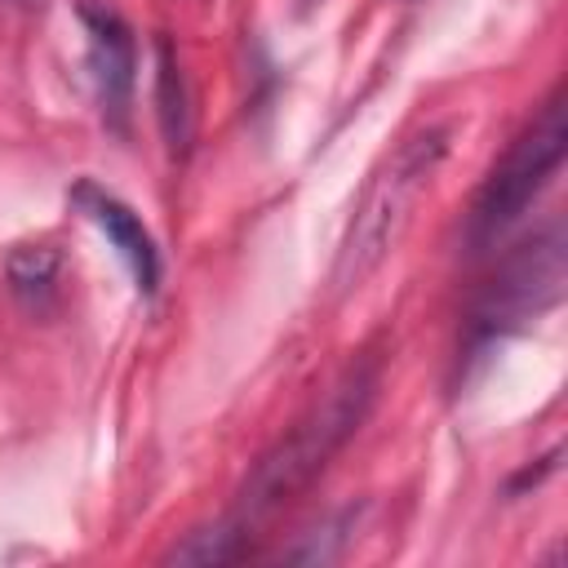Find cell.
Masks as SVG:
<instances>
[{"label": "cell", "instance_id": "6da1fadb", "mask_svg": "<svg viewBox=\"0 0 568 568\" xmlns=\"http://www.w3.org/2000/svg\"><path fill=\"white\" fill-rule=\"evenodd\" d=\"M373 390H377V373L368 364H351L337 377V386L257 462V470L248 475V488L240 497L235 519L244 528H253L257 519H266L284 501H293L328 466V457L351 439V430L364 422Z\"/></svg>", "mask_w": 568, "mask_h": 568}, {"label": "cell", "instance_id": "7a4b0ae2", "mask_svg": "<svg viewBox=\"0 0 568 568\" xmlns=\"http://www.w3.org/2000/svg\"><path fill=\"white\" fill-rule=\"evenodd\" d=\"M448 124H430L422 133H413L408 142H399V151L377 169V178L368 182L364 200L355 204V217L346 226L337 266H333V284L337 288H359L382 262L386 253L399 244V235L408 231L422 195L430 191L444 155H448Z\"/></svg>", "mask_w": 568, "mask_h": 568}, {"label": "cell", "instance_id": "3957f363", "mask_svg": "<svg viewBox=\"0 0 568 568\" xmlns=\"http://www.w3.org/2000/svg\"><path fill=\"white\" fill-rule=\"evenodd\" d=\"M564 142H568V115H564V93H550V102L532 115V124L506 146V155L493 164L475 195V235L497 240L510 222L528 213V204L546 191V182L564 164Z\"/></svg>", "mask_w": 568, "mask_h": 568}, {"label": "cell", "instance_id": "277c9868", "mask_svg": "<svg viewBox=\"0 0 568 568\" xmlns=\"http://www.w3.org/2000/svg\"><path fill=\"white\" fill-rule=\"evenodd\" d=\"M75 13H80V27H84V67H89V84H93L98 111L111 124H124L129 102H133V84H138L133 31L102 0H80Z\"/></svg>", "mask_w": 568, "mask_h": 568}, {"label": "cell", "instance_id": "5b68a950", "mask_svg": "<svg viewBox=\"0 0 568 568\" xmlns=\"http://www.w3.org/2000/svg\"><path fill=\"white\" fill-rule=\"evenodd\" d=\"M71 209L115 248V257L124 262V271L133 275V288L142 297L155 293L160 284V248H155V235L146 231V222L106 186H98L93 178H80L71 186Z\"/></svg>", "mask_w": 568, "mask_h": 568}, {"label": "cell", "instance_id": "8992f818", "mask_svg": "<svg viewBox=\"0 0 568 568\" xmlns=\"http://www.w3.org/2000/svg\"><path fill=\"white\" fill-rule=\"evenodd\" d=\"M559 288H564V240H559V231H550V235L524 244L501 266V275L488 288L484 320H493V324L528 320V315L546 311L559 297Z\"/></svg>", "mask_w": 568, "mask_h": 568}, {"label": "cell", "instance_id": "52a82bcc", "mask_svg": "<svg viewBox=\"0 0 568 568\" xmlns=\"http://www.w3.org/2000/svg\"><path fill=\"white\" fill-rule=\"evenodd\" d=\"M155 102H160V129L169 151H186L191 142V93H186V75L169 49V40L155 44Z\"/></svg>", "mask_w": 568, "mask_h": 568}, {"label": "cell", "instance_id": "ba28073f", "mask_svg": "<svg viewBox=\"0 0 568 568\" xmlns=\"http://www.w3.org/2000/svg\"><path fill=\"white\" fill-rule=\"evenodd\" d=\"M244 555H248V528L231 515V519H222L213 528H195L182 546L169 550V564H200V568H209V564H235Z\"/></svg>", "mask_w": 568, "mask_h": 568}, {"label": "cell", "instance_id": "9c48e42d", "mask_svg": "<svg viewBox=\"0 0 568 568\" xmlns=\"http://www.w3.org/2000/svg\"><path fill=\"white\" fill-rule=\"evenodd\" d=\"M58 275V253L49 244H27L9 257V280L18 293H44Z\"/></svg>", "mask_w": 568, "mask_h": 568}]
</instances>
